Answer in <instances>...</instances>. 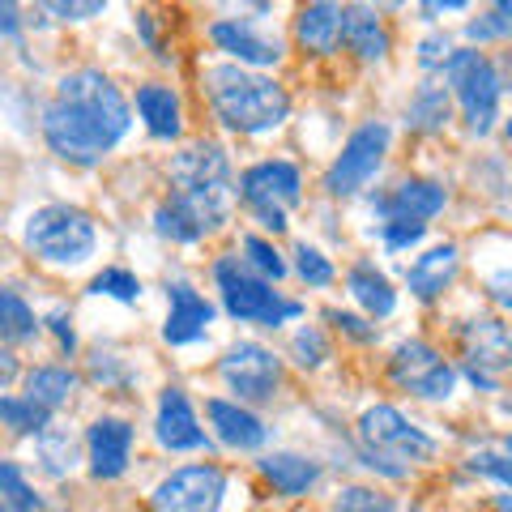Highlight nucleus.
<instances>
[{
  "instance_id": "f257e3e1",
  "label": "nucleus",
  "mask_w": 512,
  "mask_h": 512,
  "mask_svg": "<svg viewBox=\"0 0 512 512\" xmlns=\"http://www.w3.org/2000/svg\"><path fill=\"white\" fill-rule=\"evenodd\" d=\"M133 124V107L120 86L99 69L64 73L56 99L43 107V137L56 158L73 167H94L120 146Z\"/></svg>"
},
{
  "instance_id": "f03ea898",
  "label": "nucleus",
  "mask_w": 512,
  "mask_h": 512,
  "mask_svg": "<svg viewBox=\"0 0 512 512\" xmlns=\"http://www.w3.org/2000/svg\"><path fill=\"white\" fill-rule=\"evenodd\" d=\"M171 197L154 210V231L175 244L222 231V222L235 210V171L231 158L214 141H192L171 158Z\"/></svg>"
},
{
  "instance_id": "7ed1b4c3",
  "label": "nucleus",
  "mask_w": 512,
  "mask_h": 512,
  "mask_svg": "<svg viewBox=\"0 0 512 512\" xmlns=\"http://www.w3.org/2000/svg\"><path fill=\"white\" fill-rule=\"evenodd\" d=\"M205 94H210L218 124L244 137L274 133L291 116V99L274 77H265L261 69H244L235 60L205 69Z\"/></svg>"
},
{
  "instance_id": "20e7f679",
  "label": "nucleus",
  "mask_w": 512,
  "mask_h": 512,
  "mask_svg": "<svg viewBox=\"0 0 512 512\" xmlns=\"http://www.w3.org/2000/svg\"><path fill=\"white\" fill-rule=\"evenodd\" d=\"M359 444H363V466L384 478H406L414 461H427L436 453V440L393 406H372L363 414Z\"/></svg>"
},
{
  "instance_id": "39448f33",
  "label": "nucleus",
  "mask_w": 512,
  "mask_h": 512,
  "mask_svg": "<svg viewBox=\"0 0 512 512\" xmlns=\"http://www.w3.org/2000/svg\"><path fill=\"white\" fill-rule=\"evenodd\" d=\"M214 282L222 291V308H227L235 320H248V325L278 329L286 320L303 316V308L295 299H282V291H274V282L252 274L239 256H222L214 265Z\"/></svg>"
},
{
  "instance_id": "423d86ee",
  "label": "nucleus",
  "mask_w": 512,
  "mask_h": 512,
  "mask_svg": "<svg viewBox=\"0 0 512 512\" xmlns=\"http://www.w3.org/2000/svg\"><path fill=\"white\" fill-rule=\"evenodd\" d=\"M26 248L47 265H82L99 248V231L77 205H43L26 218Z\"/></svg>"
},
{
  "instance_id": "0eeeda50",
  "label": "nucleus",
  "mask_w": 512,
  "mask_h": 512,
  "mask_svg": "<svg viewBox=\"0 0 512 512\" xmlns=\"http://www.w3.org/2000/svg\"><path fill=\"white\" fill-rule=\"evenodd\" d=\"M448 82H453V94H457V107H461V120L474 137H487L495 120H500V99H504V77L500 69L491 64L487 52H453L444 64Z\"/></svg>"
},
{
  "instance_id": "6e6552de",
  "label": "nucleus",
  "mask_w": 512,
  "mask_h": 512,
  "mask_svg": "<svg viewBox=\"0 0 512 512\" xmlns=\"http://www.w3.org/2000/svg\"><path fill=\"white\" fill-rule=\"evenodd\" d=\"M239 197L256 214L265 231L282 235L286 231V210L303 201V175L295 163H282V158H269V163H256L239 175Z\"/></svg>"
},
{
  "instance_id": "1a4fd4ad",
  "label": "nucleus",
  "mask_w": 512,
  "mask_h": 512,
  "mask_svg": "<svg viewBox=\"0 0 512 512\" xmlns=\"http://www.w3.org/2000/svg\"><path fill=\"white\" fill-rule=\"evenodd\" d=\"M384 150H389V124H363L355 133L346 137L342 154L333 158V167L325 171V192L329 197H355L372 184V175L380 171L384 163Z\"/></svg>"
},
{
  "instance_id": "9d476101",
  "label": "nucleus",
  "mask_w": 512,
  "mask_h": 512,
  "mask_svg": "<svg viewBox=\"0 0 512 512\" xmlns=\"http://www.w3.org/2000/svg\"><path fill=\"white\" fill-rule=\"evenodd\" d=\"M389 372L397 389L423 397V402H448L457 389V367L427 342H402L389 359Z\"/></svg>"
},
{
  "instance_id": "9b49d317",
  "label": "nucleus",
  "mask_w": 512,
  "mask_h": 512,
  "mask_svg": "<svg viewBox=\"0 0 512 512\" xmlns=\"http://www.w3.org/2000/svg\"><path fill=\"white\" fill-rule=\"evenodd\" d=\"M218 376L239 402H269L282 384V359L261 342H239L222 355Z\"/></svg>"
},
{
  "instance_id": "f8f14e48",
  "label": "nucleus",
  "mask_w": 512,
  "mask_h": 512,
  "mask_svg": "<svg viewBox=\"0 0 512 512\" xmlns=\"http://www.w3.org/2000/svg\"><path fill=\"white\" fill-rule=\"evenodd\" d=\"M227 500V474L218 466H184L154 487V512H218Z\"/></svg>"
},
{
  "instance_id": "ddd939ff",
  "label": "nucleus",
  "mask_w": 512,
  "mask_h": 512,
  "mask_svg": "<svg viewBox=\"0 0 512 512\" xmlns=\"http://www.w3.org/2000/svg\"><path fill=\"white\" fill-rule=\"evenodd\" d=\"M154 440L167 448V453H197V448H210L205 431L197 423V410L184 397V389H167L163 402H158V419H154Z\"/></svg>"
},
{
  "instance_id": "4468645a",
  "label": "nucleus",
  "mask_w": 512,
  "mask_h": 512,
  "mask_svg": "<svg viewBox=\"0 0 512 512\" xmlns=\"http://www.w3.org/2000/svg\"><path fill=\"white\" fill-rule=\"evenodd\" d=\"M210 43L218 52H227L235 64H244V69H269V64L282 60V43L261 35L252 22H231L222 18L210 26Z\"/></svg>"
},
{
  "instance_id": "2eb2a0df",
  "label": "nucleus",
  "mask_w": 512,
  "mask_h": 512,
  "mask_svg": "<svg viewBox=\"0 0 512 512\" xmlns=\"http://www.w3.org/2000/svg\"><path fill=\"white\" fill-rule=\"evenodd\" d=\"M338 43H346L350 52L367 64H380L389 56V26H384L380 9L367 5V0H355V5H342V22H338Z\"/></svg>"
},
{
  "instance_id": "dca6fc26",
  "label": "nucleus",
  "mask_w": 512,
  "mask_h": 512,
  "mask_svg": "<svg viewBox=\"0 0 512 512\" xmlns=\"http://www.w3.org/2000/svg\"><path fill=\"white\" fill-rule=\"evenodd\" d=\"M167 325H163V342L167 346H188V342H201L210 333V320H214V303H205V295H197L188 282H171L167 286Z\"/></svg>"
},
{
  "instance_id": "f3484780",
  "label": "nucleus",
  "mask_w": 512,
  "mask_h": 512,
  "mask_svg": "<svg viewBox=\"0 0 512 512\" xmlns=\"http://www.w3.org/2000/svg\"><path fill=\"white\" fill-rule=\"evenodd\" d=\"M90 448V470L94 478H120L128 470V453H133V427L124 419H99L86 431Z\"/></svg>"
},
{
  "instance_id": "a211bd4d",
  "label": "nucleus",
  "mask_w": 512,
  "mask_h": 512,
  "mask_svg": "<svg viewBox=\"0 0 512 512\" xmlns=\"http://www.w3.org/2000/svg\"><path fill=\"white\" fill-rule=\"evenodd\" d=\"M461 350L470 359V372L500 376L508 367V329L495 316H478L461 325Z\"/></svg>"
},
{
  "instance_id": "6ab92c4d",
  "label": "nucleus",
  "mask_w": 512,
  "mask_h": 512,
  "mask_svg": "<svg viewBox=\"0 0 512 512\" xmlns=\"http://www.w3.org/2000/svg\"><path fill=\"white\" fill-rule=\"evenodd\" d=\"M448 205V192L436 184V180H402L389 197L372 201V210H380V218H410V222H427L436 218Z\"/></svg>"
},
{
  "instance_id": "aec40b11",
  "label": "nucleus",
  "mask_w": 512,
  "mask_h": 512,
  "mask_svg": "<svg viewBox=\"0 0 512 512\" xmlns=\"http://www.w3.org/2000/svg\"><path fill=\"white\" fill-rule=\"evenodd\" d=\"M205 414H210V423H214V436L227 448H235V453H252V448H261L269 440V427L239 402L214 397V402H205Z\"/></svg>"
},
{
  "instance_id": "412c9836",
  "label": "nucleus",
  "mask_w": 512,
  "mask_h": 512,
  "mask_svg": "<svg viewBox=\"0 0 512 512\" xmlns=\"http://www.w3.org/2000/svg\"><path fill=\"white\" fill-rule=\"evenodd\" d=\"M457 265H461V252H457L453 244H436L431 252H423L419 261H414V265L406 269V286H410V295H414V299H423V303L440 299V295L448 291V286H453Z\"/></svg>"
},
{
  "instance_id": "4be33fe9",
  "label": "nucleus",
  "mask_w": 512,
  "mask_h": 512,
  "mask_svg": "<svg viewBox=\"0 0 512 512\" xmlns=\"http://www.w3.org/2000/svg\"><path fill=\"white\" fill-rule=\"evenodd\" d=\"M338 22H342L338 0H308L295 18L299 47H308V52H316V56H329L333 47H338Z\"/></svg>"
},
{
  "instance_id": "5701e85b",
  "label": "nucleus",
  "mask_w": 512,
  "mask_h": 512,
  "mask_svg": "<svg viewBox=\"0 0 512 512\" xmlns=\"http://www.w3.org/2000/svg\"><path fill=\"white\" fill-rule=\"evenodd\" d=\"M137 116L146 120L150 137H158V141H175V137L184 133L180 99H175L171 86H158V82L141 86V90H137Z\"/></svg>"
},
{
  "instance_id": "b1692460",
  "label": "nucleus",
  "mask_w": 512,
  "mask_h": 512,
  "mask_svg": "<svg viewBox=\"0 0 512 512\" xmlns=\"http://www.w3.org/2000/svg\"><path fill=\"white\" fill-rule=\"evenodd\" d=\"M346 286H350V295H355V303H359L367 316H393V308H397V291H393V282L384 278L372 261L350 265Z\"/></svg>"
},
{
  "instance_id": "393cba45",
  "label": "nucleus",
  "mask_w": 512,
  "mask_h": 512,
  "mask_svg": "<svg viewBox=\"0 0 512 512\" xmlns=\"http://www.w3.org/2000/svg\"><path fill=\"white\" fill-rule=\"evenodd\" d=\"M256 466H261V474L282 495H303L308 487H316V478H320L316 461L312 457H299V453H269V457L256 461Z\"/></svg>"
},
{
  "instance_id": "a878e982",
  "label": "nucleus",
  "mask_w": 512,
  "mask_h": 512,
  "mask_svg": "<svg viewBox=\"0 0 512 512\" xmlns=\"http://www.w3.org/2000/svg\"><path fill=\"white\" fill-rule=\"evenodd\" d=\"M35 461H39V470L47 478L73 474V466H77V436H73L69 427L47 423L39 436H35Z\"/></svg>"
},
{
  "instance_id": "bb28decb",
  "label": "nucleus",
  "mask_w": 512,
  "mask_h": 512,
  "mask_svg": "<svg viewBox=\"0 0 512 512\" xmlns=\"http://www.w3.org/2000/svg\"><path fill=\"white\" fill-rule=\"evenodd\" d=\"M448 116H453V103H448V90L436 82H423L406 103V128L414 133H440Z\"/></svg>"
},
{
  "instance_id": "cd10ccee",
  "label": "nucleus",
  "mask_w": 512,
  "mask_h": 512,
  "mask_svg": "<svg viewBox=\"0 0 512 512\" xmlns=\"http://www.w3.org/2000/svg\"><path fill=\"white\" fill-rule=\"evenodd\" d=\"M77 384L82 380L69 367H35V372H26V397L43 410H60L77 393Z\"/></svg>"
},
{
  "instance_id": "c85d7f7f",
  "label": "nucleus",
  "mask_w": 512,
  "mask_h": 512,
  "mask_svg": "<svg viewBox=\"0 0 512 512\" xmlns=\"http://www.w3.org/2000/svg\"><path fill=\"white\" fill-rule=\"evenodd\" d=\"M39 333V316L35 308L9 286H0V342L5 346H22V342H35Z\"/></svg>"
},
{
  "instance_id": "c756f323",
  "label": "nucleus",
  "mask_w": 512,
  "mask_h": 512,
  "mask_svg": "<svg viewBox=\"0 0 512 512\" xmlns=\"http://www.w3.org/2000/svg\"><path fill=\"white\" fill-rule=\"evenodd\" d=\"M52 423V410L35 406L30 397H0V427L18 431V436H39Z\"/></svg>"
},
{
  "instance_id": "7c9ffc66",
  "label": "nucleus",
  "mask_w": 512,
  "mask_h": 512,
  "mask_svg": "<svg viewBox=\"0 0 512 512\" xmlns=\"http://www.w3.org/2000/svg\"><path fill=\"white\" fill-rule=\"evenodd\" d=\"M252 274H261L265 282H282L286 278V261H282V252L269 244V239L261 235H244V256H239Z\"/></svg>"
},
{
  "instance_id": "2f4dec72",
  "label": "nucleus",
  "mask_w": 512,
  "mask_h": 512,
  "mask_svg": "<svg viewBox=\"0 0 512 512\" xmlns=\"http://www.w3.org/2000/svg\"><path fill=\"white\" fill-rule=\"evenodd\" d=\"M107 9V0H39V18L47 22H60V26H77V22H90Z\"/></svg>"
},
{
  "instance_id": "473e14b6",
  "label": "nucleus",
  "mask_w": 512,
  "mask_h": 512,
  "mask_svg": "<svg viewBox=\"0 0 512 512\" xmlns=\"http://www.w3.org/2000/svg\"><path fill=\"white\" fill-rule=\"evenodd\" d=\"M0 500H5V504H18V508H26V512H39V508H43V500L35 495V487L26 483V474H22L18 461H0Z\"/></svg>"
},
{
  "instance_id": "72a5a7b5",
  "label": "nucleus",
  "mask_w": 512,
  "mask_h": 512,
  "mask_svg": "<svg viewBox=\"0 0 512 512\" xmlns=\"http://www.w3.org/2000/svg\"><path fill=\"white\" fill-rule=\"evenodd\" d=\"M90 295H107V299H120V303H137V299H141V282L128 274V269H103V274L90 282Z\"/></svg>"
},
{
  "instance_id": "f704fd0d",
  "label": "nucleus",
  "mask_w": 512,
  "mask_h": 512,
  "mask_svg": "<svg viewBox=\"0 0 512 512\" xmlns=\"http://www.w3.org/2000/svg\"><path fill=\"white\" fill-rule=\"evenodd\" d=\"M295 274L308 282V286H329L333 282V261L320 248L312 244H299L295 248Z\"/></svg>"
},
{
  "instance_id": "c9c22d12",
  "label": "nucleus",
  "mask_w": 512,
  "mask_h": 512,
  "mask_svg": "<svg viewBox=\"0 0 512 512\" xmlns=\"http://www.w3.org/2000/svg\"><path fill=\"white\" fill-rule=\"evenodd\" d=\"M338 512H402V508H397L389 495H380L376 487H342Z\"/></svg>"
},
{
  "instance_id": "e433bc0d",
  "label": "nucleus",
  "mask_w": 512,
  "mask_h": 512,
  "mask_svg": "<svg viewBox=\"0 0 512 512\" xmlns=\"http://www.w3.org/2000/svg\"><path fill=\"white\" fill-rule=\"evenodd\" d=\"M291 355H295V363H299V367H320V363L329 359V342H325V333L312 329V325H303V329L295 333V342H291Z\"/></svg>"
},
{
  "instance_id": "4c0bfd02",
  "label": "nucleus",
  "mask_w": 512,
  "mask_h": 512,
  "mask_svg": "<svg viewBox=\"0 0 512 512\" xmlns=\"http://www.w3.org/2000/svg\"><path fill=\"white\" fill-rule=\"evenodd\" d=\"M380 235H384V248L389 252H406V248H414L419 239L427 235V222H410V218H389L380 227Z\"/></svg>"
},
{
  "instance_id": "58836bf2",
  "label": "nucleus",
  "mask_w": 512,
  "mask_h": 512,
  "mask_svg": "<svg viewBox=\"0 0 512 512\" xmlns=\"http://www.w3.org/2000/svg\"><path fill=\"white\" fill-rule=\"evenodd\" d=\"M508 13H483V18H474V22H466V39L470 43H491V39H508Z\"/></svg>"
},
{
  "instance_id": "ea45409f",
  "label": "nucleus",
  "mask_w": 512,
  "mask_h": 512,
  "mask_svg": "<svg viewBox=\"0 0 512 512\" xmlns=\"http://www.w3.org/2000/svg\"><path fill=\"white\" fill-rule=\"evenodd\" d=\"M448 56H453V39H448L444 30H436V35H427V39L419 43V64H423L427 73H444Z\"/></svg>"
},
{
  "instance_id": "a19ab883",
  "label": "nucleus",
  "mask_w": 512,
  "mask_h": 512,
  "mask_svg": "<svg viewBox=\"0 0 512 512\" xmlns=\"http://www.w3.org/2000/svg\"><path fill=\"white\" fill-rule=\"evenodd\" d=\"M325 320L329 325H338L346 338H355V342H376L380 338V329L376 325H367V320H359V316H350V312H342V308H325Z\"/></svg>"
},
{
  "instance_id": "79ce46f5",
  "label": "nucleus",
  "mask_w": 512,
  "mask_h": 512,
  "mask_svg": "<svg viewBox=\"0 0 512 512\" xmlns=\"http://www.w3.org/2000/svg\"><path fill=\"white\" fill-rule=\"evenodd\" d=\"M470 470L495 478L500 487H508V483H512V466L504 461V453H474V457H470Z\"/></svg>"
},
{
  "instance_id": "37998d69",
  "label": "nucleus",
  "mask_w": 512,
  "mask_h": 512,
  "mask_svg": "<svg viewBox=\"0 0 512 512\" xmlns=\"http://www.w3.org/2000/svg\"><path fill=\"white\" fill-rule=\"evenodd\" d=\"M218 5L231 13V22H261V18H269L274 0H218Z\"/></svg>"
},
{
  "instance_id": "c03bdc74",
  "label": "nucleus",
  "mask_w": 512,
  "mask_h": 512,
  "mask_svg": "<svg viewBox=\"0 0 512 512\" xmlns=\"http://www.w3.org/2000/svg\"><path fill=\"white\" fill-rule=\"evenodd\" d=\"M43 325L56 333V342H60L64 355H73V350H77V333H73V320H69V312H64V308H52V312H47Z\"/></svg>"
},
{
  "instance_id": "a18cd8bd",
  "label": "nucleus",
  "mask_w": 512,
  "mask_h": 512,
  "mask_svg": "<svg viewBox=\"0 0 512 512\" xmlns=\"http://www.w3.org/2000/svg\"><path fill=\"white\" fill-rule=\"evenodd\" d=\"M0 39H22V5L0 0Z\"/></svg>"
},
{
  "instance_id": "49530a36",
  "label": "nucleus",
  "mask_w": 512,
  "mask_h": 512,
  "mask_svg": "<svg viewBox=\"0 0 512 512\" xmlns=\"http://www.w3.org/2000/svg\"><path fill=\"white\" fill-rule=\"evenodd\" d=\"M466 5H470V0H427L423 13H427V18H436V13H457V9H466Z\"/></svg>"
},
{
  "instance_id": "de8ad7c7",
  "label": "nucleus",
  "mask_w": 512,
  "mask_h": 512,
  "mask_svg": "<svg viewBox=\"0 0 512 512\" xmlns=\"http://www.w3.org/2000/svg\"><path fill=\"white\" fill-rule=\"evenodd\" d=\"M13 376H18V359H13L9 350H0V389H5Z\"/></svg>"
},
{
  "instance_id": "09e8293b",
  "label": "nucleus",
  "mask_w": 512,
  "mask_h": 512,
  "mask_svg": "<svg viewBox=\"0 0 512 512\" xmlns=\"http://www.w3.org/2000/svg\"><path fill=\"white\" fill-rule=\"evenodd\" d=\"M495 13H512V0H491Z\"/></svg>"
},
{
  "instance_id": "8fccbe9b",
  "label": "nucleus",
  "mask_w": 512,
  "mask_h": 512,
  "mask_svg": "<svg viewBox=\"0 0 512 512\" xmlns=\"http://www.w3.org/2000/svg\"><path fill=\"white\" fill-rule=\"evenodd\" d=\"M380 5H384V9H402L406 0H376V9H380Z\"/></svg>"
},
{
  "instance_id": "3c124183",
  "label": "nucleus",
  "mask_w": 512,
  "mask_h": 512,
  "mask_svg": "<svg viewBox=\"0 0 512 512\" xmlns=\"http://www.w3.org/2000/svg\"><path fill=\"white\" fill-rule=\"evenodd\" d=\"M0 512H26V508H18V504H5V500H0Z\"/></svg>"
}]
</instances>
